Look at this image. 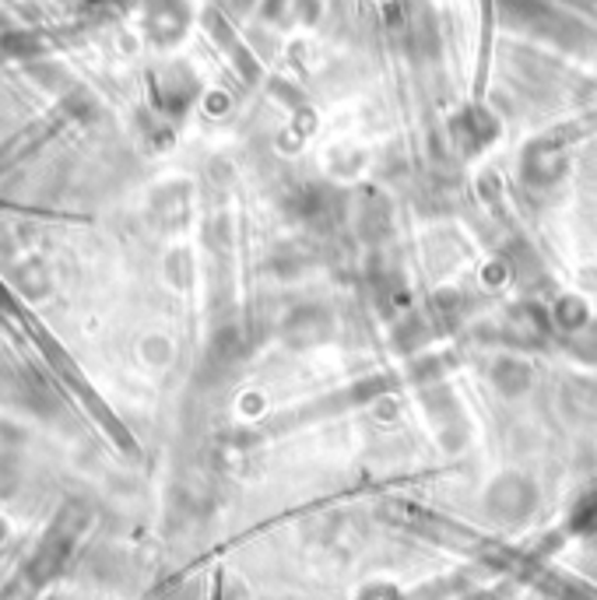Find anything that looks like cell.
<instances>
[{
    "mask_svg": "<svg viewBox=\"0 0 597 600\" xmlns=\"http://www.w3.org/2000/svg\"><path fill=\"white\" fill-rule=\"evenodd\" d=\"M292 211H295L298 222L327 228L330 222L338 219L341 200H338V193L330 187H306V190H298V197L292 200Z\"/></svg>",
    "mask_w": 597,
    "mask_h": 600,
    "instance_id": "7a4b0ae2",
    "label": "cell"
},
{
    "mask_svg": "<svg viewBox=\"0 0 597 600\" xmlns=\"http://www.w3.org/2000/svg\"><path fill=\"white\" fill-rule=\"evenodd\" d=\"M366 600H401V597H397L390 587H379V590H373V593H366Z\"/></svg>",
    "mask_w": 597,
    "mask_h": 600,
    "instance_id": "52a82bcc",
    "label": "cell"
},
{
    "mask_svg": "<svg viewBox=\"0 0 597 600\" xmlns=\"http://www.w3.org/2000/svg\"><path fill=\"white\" fill-rule=\"evenodd\" d=\"M555 323H559L562 330L576 333V330H584V327L590 323V313H587V306L580 303L576 295H566V298H559V309H555Z\"/></svg>",
    "mask_w": 597,
    "mask_h": 600,
    "instance_id": "5b68a950",
    "label": "cell"
},
{
    "mask_svg": "<svg viewBox=\"0 0 597 600\" xmlns=\"http://www.w3.org/2000/svg\"><path fill=\"white\" fill-rule=\"evenodd\" d=\"M454 130V144L460 148L464 155H475V152H482V148L495 138V120L485 113V109H464L457 120L450 123Z\"/></svg>",
    "mask_w": 597,
    "mask_h": 600,
    "instance_id": "3957f363",
    "label": "cell"
},
{
    "mask_svg": "<svg viewBox=\"0 0 597 600\" xmlns=\"http://www.w3.org/2000/svg\"><path fill=\"white\" fill-rule=\"evenodd\" d=\"M309 4L313 0H271L268 4V14L274 22H281V25H292V22H298V19H306L309 14Z\"/></svg>",
    "mask_w": 597,
    "mask_h": 600,
    "instance_id": "8992f818",
    "label": "cell"
},
{
    "mask_svg": "<svg viewBox=\"0 0 597 600\" xmlns=\"http://www.w3.org/2000/svg\"><path fill=\"white\" fill-rule=\"evenodd\" d=\"M492 379H495V387H500L503 393L517 397V393H524V390L530 387V379H535V373H530V365L520 362V358H503L500 365H495Z\"/></svg>",
    "mask_w": 597,
    "mask_h": 600,
    "instance_id": "277c9868",
    "label": "cell"
},
{
    "mask_svg": "<svg viewBox=\"0 0 597 600\" xmlns=\"http://www.w3.org/2000/svg\"><path fill=\"white\" fill-rule=\"evenodd\" d=\"M535 485L520 474H503L495 485L489 489V513L495 520H506V523H517L527 520L530 509H535Z\"/></svg>",
    "mask_w": 597,
    "mask_h": 600,
    "instance_id": "6da1fadb",
    "label": "cell"
}]
</instances>
